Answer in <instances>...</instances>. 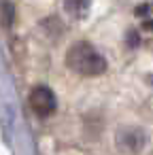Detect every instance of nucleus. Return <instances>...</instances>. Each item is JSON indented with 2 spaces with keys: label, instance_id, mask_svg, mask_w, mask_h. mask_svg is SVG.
I'll return each mask as SVG.
<instances>
[{
  "label": "nucleus",
  "instance_id": "obj_5",
  "mask_svg": "<svg viewBox=\"0 0 153 155\" xmlns=\"http://www.w3.org/2000/svg\"><path fill=\"white\" fill-rule=\"evenodd\" d=\"M145 30H153V19L151 21H145Z\"/></svg>",
  "mask_w": 153,
  "mask_h": 155
},
{
  "label": "nucleus",
  "instance_id": "obj_1",
  "mask_svg": "<svg viewBox=\"0 0 153 155\" xmlns=\"http://www.w3.org/2000/svg\"><path fill=\"white\" fill-rule=\"evenodd\" d=\"M66 64L83 77H98L106 70V60L89 43H75L66 53Z\"/></svg>",
  "mask_w": 153,
  "mask_h": 155
},
{
  "label": "nucleus",
  "instance_id": "obj_2",
  "mask_svg": "<svg viewBox=\"0 0 153 155\" xmlns=\"http://www.w3.org/2000/svg\"><path fill=\"white\" fill-rule=\"evenodd\" d=\"M28 102H30V108H32L38 117H49V115L55 110V106H58L55 94H53L49 87H45V85L34 87V89L30 91Z\"/></svg>",
  "mask_w": 153,
  "mask_h": 155
},
{
  "label": "nucleus",
  "instance_id": "obj_3",
  "mask_svg": "<svg viewBox=\"0 0 153 155\" xmlns=\"http://www.w3.org/2000/svg\"><path fill=\"white\" fill-rule=\"evenodd\" d=\"M64 7H66L75 17H81V15H83V0H66Z\"/></svg>",
  "mask_w": 153,
  "mask_h": 155
},
{
  "label": "nucleus",
  "instance_id": "obj_4",
  "mask_svg": "<svg viewBox=\"0 0 153 155\" xmlns=\"http://www.w3.org/2000/svg\"><path fill=\"white\" fill-rule=\"evenodd\" d=\"M2 11H5V24L7 26H11L13 24V17H15V9H13V5L11 2H2Z\"/></svg>",
  "mask_w": 153,
  "mask_h": 155
}]
</instances>
